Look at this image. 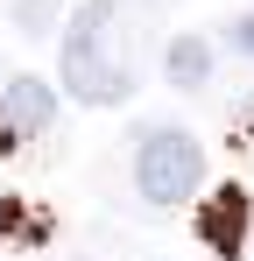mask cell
Listing matches in <instances>:
<instances>
[{"instance_id":"cell-6","label":"cell","mask_w":254,"mask_h":261,"mask_svg":"<svg viewBox=\"0 0 254 261\" xmlns=\"http://www.w3.org/2000/svg\"><path fill=\"white\" fill-rule=\"evenodd\" d=\"M42 226H49V219H42V212H29L21 198H0V240H21V247H36V240H42Z\"/></svg>"},{"instance_id":"cell-2","label":"cell","mask_w":254,"mask_h":261,"mask_svg":"<svg viewBox=\"0 0 254 261\" xmlns=\"http://www.w3.org/2000/svg\"><path fill=\"white\" fill-rule=\"evenodd\" d=\"M134 184H141L148 205H184V198L205 184V148L184 127H156L134 148Z\"/></svg>"},{"instance_id":"cell-4","label":"cell","mask_w":254,"mask_h":261,"mask_svg":"<svg viewBox=\"0 0 254 261\" xmlns=\"http://www.w3.org/2000/svg\"><path fill=\"white\" fill-rule=\"evenodd\" d=\"M198 233L212 240V254H240L247 247V191L240 184H226V191H212L205 198V212H198Z\"/></svg>"},{"instance_id":"cell-1","label":"cell","mask_w":254,"mask_h":261,"mask_svg":"<svg viewBox=\"0 0 254 261\" xmlns=\"http://www.w3.org/2000/svg\"><path fill=\"white\" fill-rule=\"evenodd\" d=\"M134 36H127L120 0H85L71 36H64V85L85 106H120L134 92Z\"/></svg>"},{"instance_id":"cell-7","label":"cell","mask_w":254,"mask_h":261,"mask_svg":"<svg viewBox=\"0 0 254 261\" xmlns=\"http://www.w3.org/2000/svg\"><path fill=\"white\" fill-rule=\"evenodd\" d=\"M14 21H21V36H49L57 29V0H14Z\"/></svg>"},{"instance_id":"cell-3","label":"cell","mask_w":254,"mask_h":261,"mask_svg":"<svg viewBox=\"0 0 254 261\" xmlns=\"http://www.w3.org/2000/svg\"><path fill=\"white\" fill-rule=\"evenodd\" d=\"M49 120H57V92H49V85H36V78H14V85L0 92V148L36 141Z\"/></svg>"},{"instance_id":"cell-5","label":"cell","mask_w":254,"mask_h":261,"mask_svg":"<svg viewBox=\"0 0 254 261\" xmlns=\"http://www.w3.org/2000/svg\"><path fill=\"white\" fill-rule=\"evenodd\" d=\"M205 78H212V43L205 36H176V43H169V85L198 92Z\"/></svg>"},{"instance_id":"cell-8","label":"cell","mask_w":254,"mask_h":261,"mask_svg":"<svg viewBox=\"0 0 254 261\" xmlns=\"http://www.w3.org/2000/svg\"><path fill=\"white\" fill-rule=\"evenodd\" d=\"M233 43H240V49L254 57V14H240V21H233Z\"/></svg>"}]
</instances>
